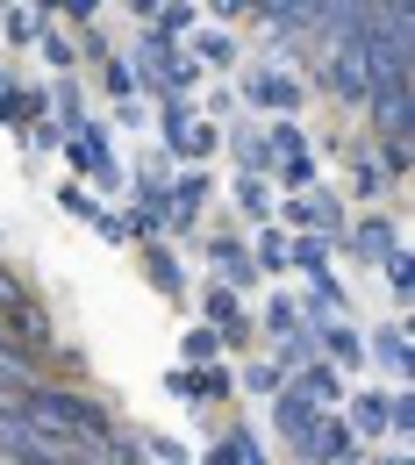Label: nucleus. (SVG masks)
I'll list each match as a JSON object with an SVG mask.
<instances>
[{"label": "nucleus", "mask_w": 415, "mask_h": 465, "mask_svg": "<svg viewBox=\"0 0 415 465\" xmlns=\"http://www.w3.org/2000/svg\"><path fill=\"white\" fill-rule=\"evenodd\" d=\"M22 422L51 444H94V451H108L122 430L108 401H94L86 387H64V380H36L29 401H22Z\"/></svg>", "instance_id": "obj_1"}, {"label": "nucleus", "mask_w": 415, "mask_h": 465, "mask_svg": "<svg viewBox=\"0 0 415 465\" xmlns=\"http://www.w3.org/2000/svg\"><path fill=\"white\" fill-rule=\"evenodd\" d=\"M243 108H251V122H301V108H308V72H294V64H258V72H243Z\"/></svg>", "instance_id": "obj_2"}, {"label": "nucleus", "mask_w": 415, "mask_h": 465, "mask_svg": "<svg viewBox=\"0 0 415 465\" xmlns=\"http://www.w3.org/2000/svg\"><path fill=\"white\" fill-rule=\"evenodd\" d=\"M330 94V101H344V108H365V94L380 86L372 79V64H365V51L358 44H322L315 51V79H308V94Z\"/></svg>", "instance_id": "obj_3"}, {"label": "nucleus", "mask_w": 415, "mask_h": 465, "mask_svg": "<svg viewBox=\"0 0 415 465\" xmlns=\"http://www.w3.org/2000/svg\"><path fill=\"white\" fill-rule=\"evenodd\" d=\"M158 143H165V158H179V165H201V158H215L222 129L201 115L193 101H165L158 108Z\"/></svg>", "instance_id": "obj_4"}, {"label": "nucleus", "mask_w": 415, "mask_h": 465, "mask_svg": "<svg viewBox=\"0 0 415 465\" xmlns=\"http://www.w3.org/2000/svg\"><path fill=\"white\" fill-rule=\"evenodd\" d=\"M64 165H72V179L94 193V186H122V165H115V143H108V129L86 115L72 136H64Z\"/></svg>", "instance_id": "obj_5"}, {"label": "nucleus", "mask_w": 415, "mask_h": 465, "mask_svg": "<svg viewBox=\"0 0 415 465\" xmlns=\"http://www.w3.org/2000/svg\"><path fill=\"white\" fill-rule=\"evenodd\" d=\"M365 129H372V143L415 136V79H380L365 94Z\"/></svg>", "instance_id": "obj_6"}, {"label": "nucleus", "mask_w": 415, "mask_h": 465, "mask_svg": "<svg viewBox=\"0 0 415 465\" xmlns=\"http://www.w3.org/2000/svg\"><path fill=\"white\" fill-rule=\"evenodd\" d=\"M401 243H409V236H401V223H394L387 208H358L337 251H344V258H358V265H387V258H394Z\"/></svg>", "instance_id": "obj_7"}, {"label": "nucleus", "mask_w": 415, "mask_h": 465, "mask_svg": "<svg viewBox=\"0 0 415 465\" xmlns=\"http://www.w3.org/2000/svg\"><path fill=\"white\" fill-rule=\"evenodd\" d=\"M193 322H208L215 337H222V358L230 351H251V308H243V293H230V287H208L201 293V308H193Z\"/></svg>", "instance_id": "obj_8"}, {"label": "nucleus", "mask_w": 415, "mask_h": 465, "mask_svg": "<svg viewBox=\"0 0 415 465\" xmlns=\"http://www.w3.org/2000/svg\"><path fill=\"white\" fill-rule=\"evenodd\" d=\"M208 193H215L208 165H179V173H173V186H165V230H173V236H186L193 223H201Z\"/></svg>", "instance_id": "obj_9"}, {"label": "nucleus", "mask_w": 415, "mask_h": 465, "mask_svg": "<svg viewBox=\"0 0 415 465\" xmlns=\"http://www.w3.org/2000/svg\"><path fill=\"white\" fill-rule=\"evenodd\" d=\"M315 415H322V408L301 394V380H287V387L272 394V430L294 444V459H308V444H315Z\"/></svg>", "instance_id": "obj_10"}, {"label": "nucleus", "mask_w": 415, "mask_h": 465, "mask_svg": "<svg viewBox=\"0 0 415 465\" xmlns=\"http://www.w3.org/2000/svg\"><path fill=\"white\" fill-rule=\"evenodd\" d=\"M358 344H365V358H380V365H387V380H394V387H409V372H415L409 322H372V330H365Z\"/></svg>", "instance_id": "obj_11"}, {"label": "nucleus", "mask_w": 415, "mask_h": 465, "mask_svg": "<svg viewBox=\"0 0 415 465\" xmlns=\"http://www.w3.org/2000/svg\"><path fill=\"white\" fill-rule=\"evenodd\" d=\"M301 201V230L322 236V243H344V230H351V215H344V193H330V186H308V193H294Z\"/></svg>", "instance_id": "obj_12"}, {"label": "nucleus", "mask_w": 415, "mask_h": 465, "mask_svg": "<svg viewBox=\"0 0 415 465\" xmlns=\"http://www.w3.org/2000/svg\"><path fill=\"white\" fill-rule=\"evenodd\" d=\"M337 415H344V430L358 437V451H372V444L387 437V394H380V387H358V394H344V408H337Z\"/></svg>", "instance_id": "obj_13"}, {"label": "nucleus", "mask_w": 415, "mask_h": 465, "mask_svg": "<svg viewBox=\"0 0 415 465\" xmlns=\"http://www.w3.org/2000/svg\"><path fill=\"white\" fill-rule=\"evenodd\" d=\"M208 265H215V287H230V293H251V287H258L243 236H215V243H208Z\"/></svg>", "instance_id": "obj_14"}, {"label": "nucleus", "mask_w": 415, "mask_h": 465, "mask_svg": "<svg viewBox=\"0 0 415 465\" xmlns=\"http://www.w3.org/2000/svg\"><path fill=\"white\" fill-rule=\"evenodd\" d=\"M222 143L237 151V173H251V179H272V165H280V158H272V143H265V122H251V115H243L237 129L222 136Z\"/></svg>", "instance_id": "obj_15"}, {"label": "nucleus", "mask_w": 415, "mask_h": 465, "mask_svg": "<svg viewBox=\"0 0 415 465\" xmlns=\"http://www.w3.org/2000/svg\"><path fill=\"white\" fill-rule=\"evenodd\" d=\"M251 22H265L272 36H315V0H258Z\"/></svg>", "instance_id": "obj_16"}, {"label": "nucleus", "mask_w": 415, "mask_h": 465, "mask_svg": "<svg viewBox=\"0 0 415 465\" xmlns=\"http://www.w3.org/2000/svg\"><path fill=\"white\" fill-rule=\"evenodd\" d=\"M186 58H193V72H201V79H208V72H230V64H237V36L201 22V29L186 36Z\"/></svg>", "instance_id": "obj_17"}, {"label": "nucleus", "mask_w": 415, "mask_h": 465, "mask_svg": "<svg viewBox=\"0 0 415 465\" xmlns=\"http://www.w3.org/2000/svg\"><path fill=\"white\" fill-rule=\"evenodd\" d=\"M136 258H143V280L165 293V301H186V265H179V251H173V243H143Z\"/></svg>", "instance_id": "obj_18"}, {"label": "nucleus", "mask_w": 415, "mask_h": 465, "mask_svg": "<svg viewBox=\"0 0 415 465\" xmlns=\"http://www.w3.org/2000/svg\"><path fill=\"white\" fill-rule=\"evenodd\" d=\"M230 201H237V215L251 223V230H265V223H272V208H280L272 179H251V173H237V179H230Z\"/></svg>", "instance_id": "obj_19"}, {"label": "nucleus", "mask_w": 415, "mask_h": 465, "mask_svg": "<svg viewBox=\"0 0 415 465\" xmlns=\"http://www.w3.org/2000/svg\"><path fill=\"white\" fill-rule=\"evenodd\" d=\"M193 29H201V7H151V15H143V36H158V44H186V36H193Z\"/></svg>", "instance_id": "obj_20"}, {"label": "nucleus", "mask_w": 415, "mask_h": 465, "mask_svg": "<svg viewBox=\"0 0 415 465\" xmlns=\"http://www.w3.org/2000/svg\"><path fill=\"white\" fill-rule=\"evenodd\" d=\"M394 186H387V173H380V158L372 151H351V201L358 208H380Z\"/></svg>", "instance_id": "obj_21"}, {"label": "nucleus", "mask_w": 415, "mask_h": 465, "mask_svg": "<svg viewBox=\"0 0 415 465\" xmlns=\"http://www.w3.org/2000/svg\"><path fill=\"white\" fill-rule=\"evenodd\" d=\"M330 258H337V243H322V236H287V272H308V280H322L330 272Z\"/></svg>", "instance_id": "obj_22"}, {"label": "nucleus", "mask_w": 415, "mask_h": 465, "mask_svg": "<svg viewBox=\"0 0 415 465\" xmlns=\"http://www.w3.org/2000/svg\"><path fill=\"white\" fill-rule=\"evenodd\" d=\"M179 365H186V372H208V365H222V337H215L208 322H186V337H179Z\"/></svg>", "instance_id": "obj_23"}, {"label": "nucleus", "mask_w": 415, "mask_h": 465, "mask_svg": "<svg viewBox=\"0 0 415 465\" xmlns=\"http://www.w3.org/2000/svg\"><path fill=\"white\" fill-rule=\"evenodd\" d=\"M251 330H265V337H294V330H301V301H294V293H265Z\"/></svg>", "instance_id": "obj_24"}, {"label": "nucleus", "mask_w": 415, "mask_h": 465, "mask_svg": "<svg viewBox=\"0 0 415 465\" xmlns=\"http://www.w3.org/2000/svg\"><path fill=\"white\" fill-rule=\"evenodd\" d=\"M44 29H51V7H0V36H7L15 51H22V44H36Z\"/></svg>", "instance_id": "obj_25"}, {"label": "nucleus", "mask_w": 415, "mask_h": 465, "mask_svg": "<svg viewBox=\"0 0 415 465\" xmlns=\"http://www.w3.org/2000/svg\"><path fill=\"white\" fill-rule=\"evenodd\" d=\"M243 251H251V272H258V280H265V272H287V230H272V223H265Z\"/></svg>", "instance_id": "obj_26"}, {"label": "nucleus", "mask_w": 415, "mask_h": 465, "mask_svg": "<svg viewBox=\"0 0 415 465\" xmlns=\"http://www.w3.org/2000/svg\"><path fill=\"white\" fill-rule=\"evenodd\" d=\"M280 387H287V372H280L272 358H251V365L237 372V394H251V401H272Z\"/></svg>", "instance_id": "obj_27"}, {"label": "nucleus", "mask_w": 415, "mask_h": 465, "mask_svg": "<svg viewBox=\"0 0 415 465\" xmlns=\"http://www.w3.org/2000/svg\"><path fill=\"white\" fill-rule=\"evenodd\" d=\"M230 394H237V372H230V365H208V372H193V408L230 401Z\"/></svg>", "instance_id": "obj_28"}, {"label": "nucleus", "mask_w": 415, "mask_h": 465, "mask_svg": "<svg viewBox=\"0 0 415 465\" xmlns=\"http://www.w3.org/2000/svg\"><path fill=\"white\" fill-rule=\"evenodd\" d=\"M280 186H315V151H287V158H280V165H272V193H280Z\"/></svg>", "instance_id": "obj_29"}, {"label": "nucleus", "mask_w": 415, "mask_h": 465, "mask_svg": "<svg viewBox=\"0 0 415 465\" xmlns=\"http://www.w3.org/2000/svg\"><path fill=\"white\" fill-rule=\"evenodd\" d=\"M380 272H387V287H394V308H409V301H415V258H409V243H401Z\"/></svg>", "instance_id": "obj_30"}, {"label": "nucleus", "mask_w": 415, "mask_h": 465, "mask_svg": "<svg viewBox=\"0 0 415 465\" xmlns=\"http://www.w3.org/2000/svg\"><path fill=\"white\" fill-rule=\"evenodd\" d=\"M101 64H108V79H101V86L115 94V108H122V101H136V94H143V79H136V64H129V58H101Z\"/></svg>", "instance_id": "obj_31"}, {"label": "nucleus", "mask_w": 415, "mask_h": 465, "mask_svg": "<svg viewBox=\"0 0 415 465\" xmlns=\"http://www.w3.org/2000/svg\"><path fill=\"white\" fill-rule=\"evenodd\" d=\"M58 208H64V215H79V223H101V201H94L79 179H64V186H58Z\"/></svg>", "instance_id": "obj_32"}, {"label": "nucleus", "mask_w": 415, "mask_h": 465, "mask_svg": "<svg viewBox=\"0 0 415 465\" xmlns=\"http://www.w3.org/2000/svg\"><path fill=\"white\" fill-rule=\"evenodd\" d=\"M143 459H158V465H193V451H186L179 437H165V430H151V437H143Z\"/></svg>", "instance_id": "obj_33"}, {"label": "nucleus", "mask_w": 415, "mask_h": 465, "mask_svg": "<svg viewBox=\"0 0 415 465\" xmlns=\"http://www.w3.org/2000/svg\"><path fill=\"white\" fill-rule=\"evenodd\" d=\"M36 44H44V58H51V72H72V64H79V44H72L64 29H44Z\"/></svg>", "instance_id": "obj_34"}, {"label": "nucleus", "mask_w": 415, "mask_h": 465, "mask_svg": "<svg viewBox=\"0 0 415 465\" xmlns=\"http://www.w3.org/2000/svg\"><path fill=\"white\" fill-rule=\"evenodd\" d=\"M22 136H29V151H64V129H58L51 115H36L29 129H22Z\"/></svg>", "instance_id": "obj_35"}, {"label": "nucleus", "mask_w": 415, "mask_h": 465, "mask_svg": "<svg viewBox=\"0 0 415 465\" xmlns=\"http://www.w3.org/2000/svg\"><path fill=\"white\" fill-rule=\"evenodd\" d=\"M15 301H29V287H22V280H15V272H7V265H0V315H7V308H15Z\"/></svg>", "instance_id": "obj_36"}, {"label": "nucleus", "mask_w": 415, "mask_h": 465, "mask_svg": "<svg viewBox=\"0 0 415 465\" xmlns=\"http://www.w3.org/2000/svg\"><path fill=\"white\" fill-rule=\"evenodd\" d=\"M165 394H173V401H193V372H186V365L165 372Z\"/></svg>", "instance_id": "obj_37"}, {"label": "nucleus", "mask_w": 415, "mask_h": 465, "mask_svg": "<svg viewBox=\"0 0 415 465\" xmlns=\"http://www.w3.org/2000/svg\"><path fill=\"white\" fill-rule=\"evenodd\" d=\"M94 230L108 236V243H129V236H122V215H115V208H101V223H94Z\"/></svg>", "instance_id": "obj_38"}, {"label": "nucleus", "mask_w": 415, "mask_h": 465, "mask_svg": "<svg viewBox=\"0 0 415 465\" xmlns=\"http://www.w3.org/2000/svg\"><path fill=\"white\" fill-rule=\"evenodd\" d=\"M201 465H237V451H230V444H222V437H215V444H208V451H201Z\"/></svg>", "instance_id": "obj_39"}, {"label": "nucleus", "mask_w": 415, "mask_h": 465, "mask_svg": "<svg viewBox=\"0 0 415 465\" xmlns=\"http://www.w3.org/2000/svg\"><path fill=\"white\" fill-rule=\"evenodd\" d=\"M358 465H409L401 451H358Z\"/></svg>", "instance_id": "obj_40"}, {"label": "nucleus", "mask_w": 415, "mask_h": 465, "mask_svg": "<svg viewBox=\"0 0 415 465\" xmlns=\"http://www.w3.org/2000/svg\"><path fill=\"white\" fill-rule=\"evenodd\" d=\"M0 351H15V337H7V330H0Z\"/></svg>", "instance_id": "obj_41"}]
</instances>
